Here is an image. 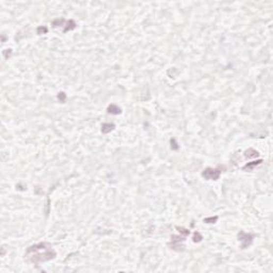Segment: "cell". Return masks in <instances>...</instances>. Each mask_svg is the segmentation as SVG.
<instances>
[{
  "instance_id": "cell-1",
  "label": "cell",
  "mask_w": 273,
  "mask_h": 273,
  "mask_svg": "<svg viewBox=\"0 0 273 273\" xmlns=\"http://www.w3.org/2000/svg\"><path fill=\"white\" fill-rule=\"evenodd\" d=\"M55 255H57V254H55L51 245L46 243H41L28 247L26 254H25V258L27 259V262L31 264L39 265L41 263H45L48 262V260L54 259Z\"/></svg>"
},
{
  "instance_id": "cell-2",
  "label": "cell",
  "mask_w": 273,
  "mask_h": 273,
  "mask_svg": "<svg viewBox=\"0 0 273 273\" xmlns=\"http://www.w3.org/2000/svg\"><path fill=\"white\" fill-rule=\"evenodd\" d=\"M203 176L207 179H218L220 176V171L217 169H206L203 172Z\"/></svg>"
}]
</instances>
